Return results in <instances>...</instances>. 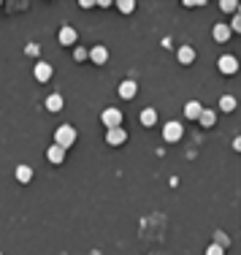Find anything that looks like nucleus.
Returning a JSON list of instances; mask_svg holds the SVG:
<instances>
[{"mask_svg":"<svg viewBox=\"0 0 241 255\" xmlns=\"http://www.w3.org/2000/svg\"><path fill=\"white\" fill-rule=\"evenodd\" d=\"M73 141H76V130H73V125H60L57 130H54V144H57V147L68 150V147H73Z\"/></svg>","mask_w":241,"mask_h":255,"instance_id":"nucleus-1","label":"nucleus"},{"mask_svg":"<svg viewBox=\"0 0 241 255\" xmlns=\"http://www.w3.org/2000/svg\"><path fill=\"white\" fill-rule=\"evenodd\" d=\"M182 133H184V130H182V125H179V122H174V120H171L168 125L163 128V139L168 141V144H176V141L182 139Z\"/></svg>","mask_w":241,"mask_h":255,"instance_id":"nucleus-2","label":"nucleus"},{"mask_svg":"<svg viewBox=\"0 0 241 255\" xmlns=\"http://www.w3.org/2000/svg\"><path fill=\"white\" fill-rule=\"evenodd\" d=\"M100 120H103V125L109 128H122V111L119 109H106L103 114H100Z\"/></svg>","mask_w":241,"mask_h":255,"instance_id":"nucleus-3","label":"nucleus"},{"mask_svg":"<svg viewBox=\"0 0 241 255\" xmlns=\"http://www.w3.org/2000/svg\"><path fill=\"white\" fill-rule=\"evenodd\" d=\"M125 139H128V133H125L122 128H109V130H106V141H109V147H119V144H125Z\"/></svg>","mask_w":241,"mask_h":255,"instance_id":"nucleus-4","label":"nucleus"},{"mask_svg":"<svg viewBox=\"0 0 241 255\" xmlns=\"http://www.w3.org/2000/svg\"><path fill=\"white\" fill-rule=\"evenodd\" d=\"M219 71H222L225 76H230V74H236L239 71V60L233 57V54H225V57H219Z\"/></svg>","mask_w":241,"mask_h":255,"instance_id":"nucleus-5","label":"nucleus"},{"mask_svg":"<svg viewBox=\"0 0 241 255\" xmlns=\"http://www.w3.org/2000/svg\"><path fill=\"white\" fill-rule=\"evenodd\" d=\"M135 93H138V84H135V81L125 79L122 84H119V95H122L125 101H133V98H135Z\"/></svg>","mask_w":241,"mask_h":255,"instance_id":"nucleus-6","label":"nucleus"},{"mask_svg":"<svg viewBox=\"0 0 241 255\" xmlns=\"http://www.w3.org/2000/svg\"><path fill=\"white\" fill-rule=\"evenodd\" d=\"M36 79L38 81H49V79H52V65L44 63V60H38V63H36Z\"/></svg>","mask_w":241,"mask_h":255,"instance_id":"nucleus-7","label":"nucleus"},{"mask_svg":"<svg viewBox=\"0 0 241 255\" xmlns=\"http://www.w3.org/2000/svg\"><path fill=\"white\" fill-rule=\"evenodd\" d=\"M60 44H63V47H73V44H76V30H73V27H63V30H60Z\"/></svg>","mask_w":241,"mask_h":255,"instance_id":"nucleus-8","label":"nucleus"},{"mask_svg":"<svg viewBox=\"0 0 241 255\" xmlns=\"http://www.w3.org/2000/svg\"><path fill=\"white\" fill-rule=\"evenodd\" d=\"M89 60H92L95 65H103L109 60V49L106 47H95L92 52H89Z\"/></svg>","mask_w":241,"mask_h":255,"instance_id":"nucleus-9","label":"nucleus"},{"mask_svg":"<svg viewBox=\"0 0 241 255\" xmlns=\"http://www.w3.org/2000/svg\"><path fill=\"white\" fill-rule=\"evenodd\" d=\"M200 111H203V106H200L198 101H190V103L184 106V117H187V120H198Z\"/></svg>","mask_w":241,"mask_h":255,"instance_id":"nucleus-10","label":"nucleus"},{"mask_svg":"<svg viewBox=\"0 0 241 255\" xmlns=\"http://www.w3.org/2000/svg\"><path fill=\"white\" fill-rule=\"evenodd\" d=\"M212 35H214V41H217V44H225V41L230 38V30H228V25H214Z\"/></svg>","mask_w":241,"mask_h":255,"instance_id":"nucleus-11","label":"nucleus"},{"mask_svg":"<svg viewBox=\"0 0 241 255\" xmlns=\"http://www.w3.org/2000/svg\"><path fill=\"white\" fill-rule=\"evenodd\" d=\"M46 157H49V163H63V160H65V150L54 144V147H49Z\"/></svg>","mask_w":241,"mask_h":255,"instance_id":"nucleus-12","label":"nucleus"},{"mask_svg":"<svg viewBox=\"0 0 241 255\" xmlns=\"http://www.w3.org/2000/svg\"><path fill=\"white\" fill-rule=\"evenodd\" d=\"M176 57H179V63H182V65H190V63L195 60V49H193V47H182Z\"/></svg>","mask_w":241,"mask_h":255,"instance_id":"nucleus-13","label":"nucleus"},{"mask_svg":"<svg viewBox=\"0 0 241 255\" xmlns=\"http://www.w3.org/2000/svg\"><path fill=\"white\" fill-rule=\"evenodd\" d=\"M214 120H217V114H214L212 109H203V111H200V117H198L195 122H200L203 128H212V125H214Z\"/></svg>","mask_w":241,"mask_h":255,"instance_id":"nucleus-14","label":"nucleus"},{"mask_svg":"<svg viewBox=\"0 0 241 255\" xmlns=\"http://www.w3.org/2000/svg\"><path fill=\"white\" fill-rule=\"evenodd\" d=\"M63 106H65L63 95H57V93H54V95H49V98H46V109H49V111H60Z\"/></svg>","mask_w":241,"mask_h":255,"instance_id":"nucleus-15","label":"nucleus"},{"mask_svg":"<svg viewBox=\"0 0 241 255\" xmlns=\"http://www.w3.org/2000/svg\"><path fill=\"white\" fill-rule=\"evenodd\" d=\"M154 122H157V111H154V109H144L141 111V125L144 128H152Z\"/></svg>","mask_w":241,"mask_h":255,"instance_id":"nucleus-16","label":"nucleus"},{"mask_svg":"<svg viewBox=\"0 0 241 255\" xmlns=\"http://www.w3.org/2000/svg\"><path fill=\"white\" fill-rule=\"evenodd\" d=\"M17 179L19 182H30V179H33V168L24 166V163H22V166H17Z\"/></svg>","mask_w":241,"mask_h":255,"instance_id":"nucleus-17","label":"nucleus"},{"mask_svg":"<svg viewBox=\"0 0 241 255\" xmlns=\"http://www.w3.org/2000/svg\"><path fill=\"white\" fill-rule=\"evenodd\" d=\"M219 109H222V111H233L236 109V98H233V95H222V98H219Z\"/></svg>","mask_w":241,"mask_h":255,"instance_id":"nucleus-18","label":"nucleus"},{"mask_svg":"<svg viewBox=\"0 0 241 255\" xmlns=\"http://www.w3.org/2000/svg\"><path fill=\"white\" fill-rule=\"evenodd\" d=\"M219 8H222V11H228V14H233V11H239V6H236L233 0H222V3H219Z\"/></svg>","mask_w":241,"mask_h":255,"instance_id":"nucleus-19","label":"nucleus"},{"mask_svg":"<svg viewBox=\"0 0 241 255\" xmlns=\"http://www.w3.org/2000/svg\"><path fill=\"white\" fill-rule=\"evenodd\" d=\"M117 6H119V11H122V14H130L135 8V3H133V0H122V3H117Z\"/></svg>","mask_w":241,"mask_h":255,"instance_id":"nucleus-20","label":"nucleus"},{"mask_svg":"<svg viewBox=\"0 0 241 255\" xmlns=\"http://www.w3.org/2000/svg\"><path fill=\"white\" fill-rule=\"evenodd\" d=\"M206 255H225V250H222V247H219V244H217V242H214V244H212V247L206 250Z\"/></svg>","mask_w":241,"mask_h":255,"instance_id":"nucleus-21","label":"nucleus"},{"mask_svg":"<svg viewBox=\"0 0 241 255\" xmlns=\"http://www.w3.org/2000/svg\"><path fill=\"white\" fill-rule=\"evenodd\" d=\"M228 30H241V19H239V14L233 17V22H230V27Z\"/></svg>","mask_w":241,"mask_h":255,"instance_id":"nucleus-22","label":"nucleus"},{"mask_svg":"<svg viewBox=\"0 0 241 255\" xmlns=\"http://www.w3.org/2000/svg\"><path fill=\"white\" fill-rule=\"evenodd\" d=\"M217 242H219V247L225 250V244H228V236H225V233H217Z\"/></svg>","mask_w":241,"mask_h":255,"instance_id":"nucleus-23","label":"nucleus"},{"mask_svg":"<svg viewBox=\"0 0 241 255\" xmlns=\"http://www.w3.org/2000/svg\"><path fill=\"white\" fill-rule=\"evenodd\" d=\"M84 57H87V52H84V49H76V60H79V63H82Z\"/></svg>","mask_w":241,"mask_h":255,"instance_id":"nucleus-24","label":"nucleus"},{"mask_svg":"<svg viewBox=\"0 0 241 255\" xmlns=\"http://www.w3.org/2000/svg\"><path fill=\"white\" fill-rule=\"evenodd\" d=\"M0 255H3V253H0Z\"/></svg>","mask_w":241,"mask_h":255,"instance_id":"nucleus-25","label":"nucleus"}]
</instances>
